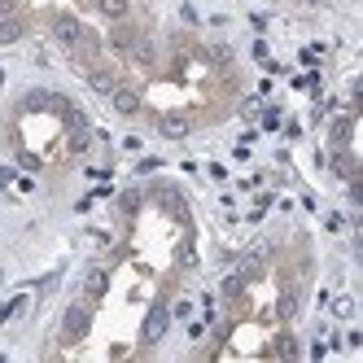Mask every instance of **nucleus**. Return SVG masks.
<instances>
[{
  "label": "nucleus",
  "mask_w": 363,
  "mask_h": 363,
  "mask_svg": "<svg viewBox=\"0 0 363 363\" xmlns=\"http://www.w3.org/2000/svg\"><path fill=\"white\" fill-rule=\"evenodd\" d=\"M53 40L74 53V48H79V40H84V27H79L70 13H53Z\"/></svg>",
  "instance_id": "nucleus-1"
},
{
  "label": "nucleus",
  "mask_w": 363,
  "mask_h": 363,
  "mask_svg": "<svg viewBox=\"0 0 363 363\" xmlns=\"http://www.w3.org/2000/svg\"><path fill=\"white\" fill-rule=\"evenodd\" d=\"M110 106H114L123 118H136V114H140V92H136V88H127V84H114Z\"/></svg>",
  "instance_id": "nucleus-2"
},
{
  "label": "nucleus",
  "mask_w": 363,
  "mask_h": 363,
  "mask_svg": "<svg viewBox=\"0 0 363 363\" xmlns=\"http://www.w3.org/2000/svg\"><path fill=\"white\" fill-rule=\"evenodd\" d=\"M22 35H27V22L13 13H0V44H18Z\"/></svg>",
  "instance_id": "nucleus-3"
},
{
  "label": "nucleus",
  "mask_w": 363,
  "mask_h": 363,
  "mask_svg": "<svg viewBox=\"0 0 363 363\" xmlns=\"http://www.w3.org/2000/svg\"><path fill=\"white\" fill-rule=\"evenodd\" d=\"M162 333H167V306L158 302V306L149 311V324H145V342H158Z\"/></svg>",
  "instance_id": "nucleus-4"
},
{
  "label": "nucleus",
  "mask_w": 363,
  "mask_h": 363,
  "mask_svg": "<svg viewBox=\"0 0 363 363\" xmlns=\"http://www.w3.org/2000/svg\"><path fill=\"white\" fill-rule=\"evenodd\" d=\"M96 9L106 13L110 22H123L127 13H132V0H96Z\"/></svg>",
  "instance_id": "nucleus-5"
},
{
  "label": "nucleus",
  "mask_w": 363,
  "mask_h": 363,
  "mask_svg": "<svg viewBox=\"0 0 363 363\" xmlns=\"http://www.w3.org/2000/svg\"><path fill=\"white\" fill-rule=\"evenodd\" d=\"M27 302H31L27 294H18V298H9L5 306H0V328H5V324H13V320L22 315V311H27Z\"/></svg>",
  "instance_id": "nucleus-6"
},
{
  "label": "nucleus",
  "mask_w": 363,
  "mask_h": 363,
  "mask_svg": "<svg viewBox=\"0 0 363 363\" xmlns=\"http://www.w3.org/2000/svg\"><path fill=\"white\" fill-rule=\"evenodd\" d=\"M88 328V306H70L66 311V337H79Z\"/></svg>",
  "instance_id": "nucleus-7"
},
{
  "label": "nucleus",
  "mask_w": 363,
  "mask_h": 363,
  "mask_svg": "<svg viewBox=\"0 0 363 363\" xmlns=\"http://www.w3.org/2000/svg\"><path fill=\"white\" fill-rule=\"evenodd\" d=\"M158 132L175 140V136H184V132H189V118H179V114H162V118H158Z\"/></svg>",
  "instance_id": "nucleus-8"
},
{
  "label": "nucleus",
  "mask_w": 363,
  "mask_h": 363,
  "mask_svg": "<svg viewBox=\"0 0 363 363\" xmlns=\"http://www.w3.org/2000/svg\"><path fill=\"white\" fill-rule=\"evenodd\" d=\"M106 284H110V272H106V267H96V272H88V284H84V289H88V298L96 302L101 294H106Z\"/></svg>",
  "instance_id": "nucleus-9"
},
{
  "label": "nucleus",
  "mask_w": 363,
  "mask_h": 363,
  "mask_svg": "<svg viewBox=\"0 0 363 363\" xmlns=\"http://www.w3.org/2000/svg\"><path fill=\"white\" fill-rule=\"evenodd\" d=\"M333 311H337V315H350L354 302H350V298H337V302H333Z\"/></svg>",
  "instance_id": "nucleus-10"
}]
</instances>
